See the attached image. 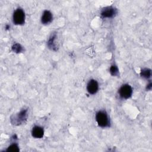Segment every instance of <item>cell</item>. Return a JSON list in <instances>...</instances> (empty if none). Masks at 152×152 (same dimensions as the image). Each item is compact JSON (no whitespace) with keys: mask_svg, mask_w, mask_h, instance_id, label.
<instances>
[{"mask_svg":"<svg viewBox=\"0 0 152 152\" xmlns=\"http://www.w3.org/2000/svg\"><path fill=\"white\" fill-rule=\"evenodd\" d=\"M151 86H152L151 83H149V84H148L147 87V89H148V90H151Z\"/></svg>","mask_w":152,"mask_h":152,"instance_id":"14","label":"cell"},{"mask_svg":"<svg viewBox=\"0 0 152 152\" xmlns=\"http://www.w3.org/2000/svg\"><path fill=\"white\" fill-rule=\"evenodd\" d=\"M120 96L125 99L129 98L132 94V88L129 84L122 85L119 90Z\"/></svg>","mask_w":152,"mask_h":152,"instance_id":"3","label":"cell"},{"mask_svg":"<svg viewBox=\"0 0 152 152\" xmlns=\"http://www.w3.org/2000/svg\"><path fill=\"white\" fill-rule=\"evenodd\" d=\"M20 150H19V147L18 146V145L15 143H14V144H11L7 149V151H8V152H15V151H18Z\"/></svg>","mask_w":152,"mask_h":152,"instance_id":"11","label":"cell"},{"mask_svg":"<svg viewBox=\"0 0 152 152\" xmlns=\"http://www.w3.org/2000/svg\"><path fill=\"white\" fill-rule=\"evenodd\" d=\"M12 50L15 53H20L23 51V48L20 44L15 43L12 46Z\"/></svg>","mask_w":152,"mask_h":152,"instance_id":"12","label":"cell"},{"mask_svg":"<svg viewBox=\"0 0 152 152\" xmlns=\"http://www.w3.org/2000/svg\"><path fill=\"white\" fill-rule=\"evenodd\" d=\"M31 135L35 138H42L44 135L43 128L39 126H34L31 131Z\"/></svg>","mask_w":152,"mask_h":152,"instance_id":"7","label":"cell"},{"mask_svg":"<svg viewBox=\"0 0 152 152\" xmlns=\"http://www.w3.org/2000/svg\"><path fill=\"white\" fill-rule=\"evenodd\" d=\"M27 116V110H23L17 115H15L14 119H11V121H14L12 123L15 125H20L26 120Z\"/></svg>","mask_w":152,"mask_h":152,"instance_id":"5","label":"cell"},{"mask_svg":"<svg viewBox=\"0 0 152 152\" xmlns=\"http://www.w3.org/2000/svg\"><path fill=\"white\" fill-rule=\"evenodd\" d=\"M87 91L91 94H94L96 93L99 90V84L97 81L95 80H90L87 86Z\"/></svg>","mask_w":152,"mask_h":152,"instance_id":"6","label":"cell"},{"mask_svg":"<svg viewBox=\"0 0 152 152\" xmlns=\"http://www.w3.org/2000/svg\"><path fill=\"white\" fill-rule=\"evenodd\" d=\"M52 18L53 16L52 13L48 10H45L42 14L41 21L43 24H48L52 21Z\"/></svg>","mask_w":152,"mask_h":152,"instance_id":"8","label":"cell"},{"mask_svg":"<svg viewBox=\"0 0 152 152\" xmlns=\"http://www.w3.org/2000/svg\"><path fill=\"white\" fill-rule=\"evenodd\" d=\"M13 23L16 25H22L25 22V14L21 8H17L13 13Z\"/></svg>","mask_w":152,"mask_h":152,"instance_id":"2","label":"cell"},{"mask_svg":"<svg viewBox=\"0 0 152 152\" xmlns=\"http://www.w3.org/2000/svg\"><path fill=\"white\" fill-rule=\"evenodd\" d=\"M116 10L112 7H107L103 8L101 12L103 18H112L116 14Z\"/></svg>","mask_w":152,"mask_h":152,"instance_id":"4","label":"cell"},{"mask_svg":"<svg viewBox=\"0 0 152 152\" xmlns=\"http://www.w3.org/2000/svg\"><path fill=\"white\" fill-rule=\"evenodd\" d=\"M140 74L141 77L144 78H149L151 77V70L148 68L142 69L140 72Z\"/></svg>","mask_w":152,"mask_h":152,"instance_id":"10","label":"cell"},{"mask_svg":"<svg viewBox=\"0 0 152 152\" xmlns=\"http://www.w3.org/2000/svg\"><path fill=\"white\" fill-rule=\"evenodd\" d=\"M110 72L113 76H116L119 74V69L117 66L113 65L110 68Z\"/></svg>","mask_w":152,"mask_h":152,"instance_id":"13","label":"cell"},{"mask_svg":"<svg viewBox=\"0 0 152 152\" xmlns=\"http://www.w3.org/2000/svg\"><path fill=\"white\" fill-rule=\"evenodd\" d=\"M96 120L99 126L101 127H107L109 126V118L105 111H99L96 115Z\"/></svg>","mask_w":152,"mask_h":152,"instance_id":"1","label":"cell"},{"mask_svg":"<svg viewBox=\"0 0 152 152\" xmlns=\"http://www.w3.org/2000/svg\"><path fill=\"white\" fill-rule=\"evenodd\" d=\"M56 37V33L52 34L50 36L49 39V40H48V46H49V48H50L51 49H52V50H56V45H55V43H54V41H55V40Z\"/></svg>","mask_w":152,"mask_h":152,"instance_id":"9","label":"cell"}]
</instances>
